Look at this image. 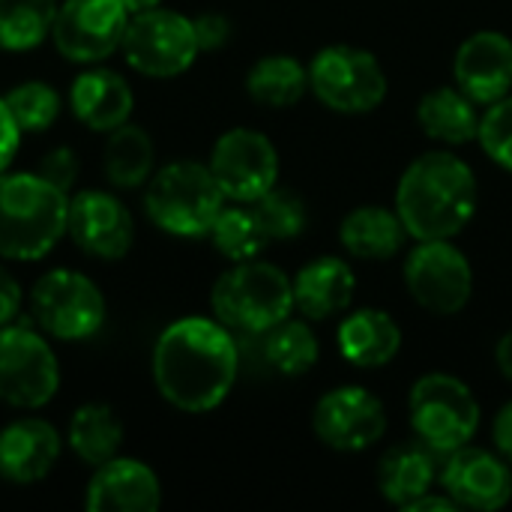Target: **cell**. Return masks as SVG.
<instances>
[{"label":"cell","mask_w":512,"mask_h":512,"mask_svg":"<svg viewBox=\"0 0 512 512\" xmlns=\"http://www.w3.org/2000/svg\"><path fill=\"white\" fill-rule=\"evenodd\" d=\"M405 282L411 297L435 315L462 312L474 291L471 261L450 240H420L405 261Z\"/></svg>","instance_id":"12"},{"label":"cell","mask_w":512,"mask_h":512,"mask_svg":"<svg viewBox=\"0 0 512 512\" xmlns=\"http://www.w3.org/2000/svg\"><path fill=\"white\" fill-rule=\"evenodd\" d=\"M411 426L435 453H456L480 429V405L453 375H426L411 390Z\"/></svg>","instance_id":"6"},{"label":"cell","mask_w":512,"mask_h":512,"mask_svg":"<svg viewBox=\"0 0 512 512\" xmlns=\"http://www.w3.org/2000/svg\"><path fill=\"white\" fill-rule=\"evenodd\" d=\"M210 303L216 321H222L228 330L261 336L279 321L291 318L294 282L279 267L252 258L219 276Z\"/></svg>","instance_id":"5"},{"label":"cell","mask_w":512,"mask_h":512,"mask_svg":"<svg viewBox=\"0 0 512 512\" xmlns=\"http://www.w3.org/2000/svg\"><path fill=\"white\" fill-rule=\"evenodd\" d=\"M477 138L501 168L512 171V96L492 102V108L480 117Z\"/></svg>","instance_id":"34"},{"label":"cell","mask_w":512,"mask_h":512,"mask_svg":"<svg viewBox=\"0 0 512 512\" xmlns=\"http://www.w3.org/2000/svg\"><path fill=\"white\" fill-rule=\"evenodd\" d=\"M495 357H498V369L512 381V330L498 342V354Z\"/></svg>","instance_id":"41"},{"label":"cell","mask_w":512,"mask_h":512,"mask_svg":"<svg viewBox=\"0 0 512 512\" xmlns=\"http://www.w3.org/2000/svg\"><path fill=\"white\" fill-rule=\"evenodd\" d=\"M69 195L39 174H0V258L39 261L66 234Z\"/></svg>","instance_id":"3"},{"label":"cell","mask_w":512,"mask_h":512,"mask_svg":"<svg viewBox=\"0 0 512 512\" xmlns=\"http://www.w3.org/2000/svg\"><path fill=\"white\" fill-rule=\"evenodd\" d=\"M66 234L81 252L102 261H117L135 243V219L111 192L84 189L69 201Z\"/></svg>","instance_id":"15"},{"label":"cell","mask_w":512,"mask_h":512,"mask_svg":"<svg viewBox=\"0 0 512 512\" xmlns=\"http://www.w3.org/2000/svg\"><path fill=\"white\" fill-rule=\"evenodd\" d=\"M210 237L213 246L234 264L258 258L261 249L270 243V234L264 231L255 207H222L210 228Z\"/></svg>","instance_id":"31"},{"label":"cell","mask_w":512,"mask_h":512,"mask_svg":"<svg viewBox=\"0 0 512 512\" xmlns=\"http://www.w3.org/2000/svg\"><path fill=\"white\" fill-rule=\"evenodd\" d=\"M417 120L429 138L444 144H468L480 132V114L474 99L453 87L429 90L417 105Z\"/></svg>","instance_id":"25"},{"label":"cell","mask_w":512,"mask_h":512,"mask_svg":"<svg viewBox=\"0 0 512 512\" xmlns=\"http://www.w3.org/2000/svg\"><path fill=\"white\" fill-rule=\"evenodd\" d=\"M456 84L474 102L492 105L512 90V39L498 30H480L465 39L453 63Z\"/></svg>","instance_id":"17"},{"label":"cell","mask_w":512,"mask_h":512,"mask_svg":"<svg viewBox=\"0 0 512 512\" xmlns=\"http://www.w3.org/2000/svg\"><path fill=\"white\" fill-rule=\"evenodd\" d=\"M477 210V177L453 153H423L408 165L396 189V213L417 240H450L468 228Z\"/></svg>","instance_id":"2"},{"label":"cell","mask_w":512,"mask_h":512,"mask_svg":"<svg viewBox=\"0 0 512 512\" xmlns=\"http://www.w3.org/2000/svg\"><path fill=\"white\" fill-rule=\"evenodd\" d=\"M435 480H438V462L429 444L393 447L384 456L381 471H378L381 495L402 510H408L417 498H423Z\"/></svg>","instance_id":"23"},{"label":"cell","mask_w":512,"mask_h":512,"mask_svg":"<svg viewBox=\"0 0 512 512\" xmlns=\"http://www.w3.org/2000/svg\"><path fill=\"white\" fill-rule=\"evenodd\" d=\"M69 447L84 465H90V468L105 465L123 447L120 417L102 402L81 405L69 420Z\"/></svg>","instance_id":"26"},{"label":"cell","mask_w":512,"mask_h":512,"mask_svg":"<svg viewBox=\"0 0 512 512\" xmlns=\"http://www.w3.org/2000/svg\"><path fill=\"white\" fill-rule=\"evenodd\" d=\"M18 144H21V129H18V123L12 120V114H9V108H6V102H3V96H0V174H3V171L9 168V162L15 159Z\"/></svg>","instance_id":"38"},{"label":"cell","mask_w":512,"mask_h":512,"mask_svg":"<svg viewBox=\"0 0 512 512\" xmlns=\"http://www.w3.org/2000/svg\"><path fill=\"white\" fill-rule=\"evenodd\" d=\"M120 48L126 63L147 78H174L186 72L201 51L192 18L159 6L129 18Z\"/></svg>","instance_id":"10"},{"label":"cell","mask_w":512,"mask_h":512,"mask_svg":"<svg viewBox=\"0 0 512 512\" xmlns=\"http://www.w3.org/2000/svg\"><path fill=\"white\" fill-rule=\"evenodd\" d=\"M426 510H435V512H453V510H459V504L447 495V498H435V495H423V498H417L411 507L405 512H426Z\"/></svg>","instance_id":"40"},{"label":"cell","mask_w":512,"mask_h":512,"mask_svg":"<svg viewBox=\"0 0 512 512\" xmlns=\"http://www.w3.org/2000/svg\"><path fill=\"white\" fill-rule=\"evenodd\" d=\"M30 312L42 333L60 342H84L105 324V297L93 279L75 270H51L30 291Z\"/></svg>","instance_id":"7"},{"label":"cell","mask_w":512,"mask_h":512,"mask_svg":"<svg viewBox=\"0 0 512 512\" xmlns=\"http://www.w3.org/2000/svg\"><path fill=\"white\" fill-rule=\"evenodd\" d=\"M210 171L225 198L252 204L276 186L279 153L267 135L255 129H231L213 144Z\"/></svg>","instance_id":"13"},{"label":"cell","mask_w":512,"mask_h":512,"mask_svg":"<svg viewBox=\"0 0 512 512\" xmlns=\"http://www.w3.org/2000/svg\"><path fill=\"white\" fill-rule=\"evenodd\" d=\"M246 90H249V96L258 105H267V108H291L309 90V69H303L288 54H270V57H261L249 69Z\"/></svg>","instance_id":"28"},{"label":"cell","mask_w":512,"mask_h":512,"mask_svg":"<svg viewBox=\"0 0 512 512\" xmlns=\"http://www.w3.org/2000/svg\"><path fill=\"white\" fill-rule=\"evenodd\" d=\"M69 105H72V114L78 117V123H84L93 132L108 135L111 129L129 123L135 96L123 75H117L114 69H105V66H93L72 81Z\"/></svg>","instance_id":"20"},{"label":"cell","mask_w":512,"mask_h":512,"mask_svg":"<svg viewBox=\"0 0 512 512\" xmlns=\"http://www.w3.org/2000/svg\"><path fill=\"white\" fill-rule=\"evenodd\" d=\"M252 207H255L264 231L270 234V240H291V237H300L306 231V222H309L306 207L288 189H276L273 186L258 201H252Z\"/></svg>","instance_id":"33"},{"label":"cell","mask_w":512,"mask_h":512,"mask_svg":"<svg viewBox=\"0 0 512 512\" xmlns=\"http://www.w3.org/2000/svg\"><path fill=\"white\" fill-rule=\"evenodd\" d=\"M354 291L357 279L342 258H318L294 279V309L303 318L327 321L351 306Z\"/></svg>","instance_id":"21"},{"label":"cell","mask_w":512,"mask_h":512,"mask_svg":"<svg viewBox=\"0 0 512 512\" xmlns=\"http://www.w3.org/2000/svg\"><path fill=\"white\" fill-rule=\"evenodd\" d=\"M12 120L21 132H45L60 114V96L45 81H24L3 96Z\"/></svg>","instance_id":"32"},{"label":"cell","mask_w":512,"mask_h":512,"mask_svg":"<svg viewBox=\"0 0 512 512\" xmlns=\"http://www.w3.org/2000/svg\"><path fill=\"white\" fill-rule=\"evenodd\" d=\"M162 504L159 477L138 459H108L87 483L84 507L90 512H153Z\"/></svg>","instance_id":"18"},{"label":"cell","mask_w":512,"mask_h":512,"mask_svg":"<svg viewBox=\"0 0 512 512\" xmlns=\"http://www.w3.org/2000/svg\"><path fill=\"white\" fill-rule=\"evenodd\" d=\"M132 12L120 0H63L54 15V48L72 63L111 57L126 36Z\"/></svg>","instance_id":"11"},{"label":"cell","mask_w":512,"mask_h":512,"mask_svg":"<svg viewBox=\"0 0 512 512\" xmlns=\"http://www.w3.org/2000/svg\"><path fill=\"white\" fill-rule=\"evenodd\" d=\"M240 369L231 330L210 318H180L162 330L153 348V381L165 402L204 414L219 408Z\"/></svg>","instance_id":"1"},{"label":"cell","mask_w":512,"mask_h":512,"mask_svg":"<svg viewBox=\"0 0 512 512\" xmlns=\"http://www.w3.org/2000/svg\"><path fill=\"white\" fill-rule=\"evenodd\" d=\"M60 390V366L45 336L30 324L0 327V402L36 411Z\"/></svg>","instance_id":"8"},{"label":"cell","mask_w":512,"mask_h":512,"mask_svg":"<svg viewBox=\"0 0 512 512\" xmlns=\"http://www.w3.org/2000/svg\"><path fill=\"white\" fill-rule=\"evenodd\" d=\"M402 348L399 324L381 309H360L339 327V351L357 369H378Z\"/></svg>","instance_id":"22"},{"label":"cell","mask_w":512,"mask_h":512,"mask_svg":"<svg viewBox=\"0 0 512 512\" xmlns=\"http://www.w3.org/2000/svg\"><path fill=\"white\" fill-rule=\"evenodd\" d=\"M102 159H105L108 183H114L117 189H135L153 177V159H156L153 138L141 126L123 123L108 132Z\"/></svg>","instance_id":"27"},{"label":"cell","mask_w":512,"mask_h":512,"mask_svg":"<svg viewBox=\"0 0 512 512\" xmlns=\"http://www.w3.org/2000/svg\"><path fill=\"white\" fill-rule=\"evenodd\" d=\"M63 441L57 429L45 420L24 417L0 429V477L15 486H30L45 480L57 459Z\"/></svg>","instance_id":"19"},{"label":"cell","mask_w":512,"mask_h":512,"mask_svg":"<svg viewBox=\"0 0 512 512\" xmlns=\"http://www.w3.org/2000/svg\"><path fill=\"white\" fill-rule=\"evenodd\" d=\"M192 27H195V39H198V48L201 51H216L231 36V24L219 12H204V15L192 18Z\"/></svg>","instance_id":"36"},{"label":"cell","mask_w":512,"mask_h":512,"mask_svg":"<svg viewBox=\"0 0 512 512\" xmlns=\"http://www.w3.org/2000/svg\"><path fill=\"white\" fill-rule=\"evenodd\" d=\"M312 429L321 444L339 453H360L384 438V405L363 387H339L315 405Z\"/></svg>","instance_id":"14"},{"label":"cell","mask_w":512,"mask_h":512,"mask_svg":"<svg viewBox=\"0 0 512 512\" xmlns=\"http://www.w3.org/2000/svg\"><path fill=\"white\" fill-rule=\"evenodd\" d=\"M132 15H138V12H147V9H156L162 0H120Z\"/></svg>","instance_id":"42"},{"label":"cell","mask_w":512,"mask_h":512,"mask_svg":"<svg viewBox=\"0 0 512 512\" xmlns=\"http://www.w3.org/2000/svg\"><path fill=\"white\" fill-rule=\"evenodd\" d=\"M225 207V192L216 183L210 165L171 162L147 180L144 210L150 222L174 237L210 234L216 216Z\"/></svg>","instance_id":"4"},{"label":"cell","mask_w":512,"mask_h":512,"mask_svg":"<svg viewBox=\"0 0 512 512\" xmlns=\"http://www.w3.org/2000/svg\"><path fill=\"white\" fill-rule=\"evenodd\" d=\"M342 246L366 261H387L405 249L408 228L387 207H357L342 222Z\"/></svg>","instance_id":"24"},{"label":"cell","mask_w":512,"mask_h":512,"mask_svg":"<svg viewBox=\"0 0 512 512\" xmlns=\"http://www.w3.org/2000/svg\"><path fill=\"white\" fill-rule=\"evenodd\" d=\"M261 336H264L261 345L264 360L282 375H303L318 363V339L312 327L303 321L285 318Z\"/></svg>","instance_id":"30"},{"label":"cell","mask_w":512,"mask_h":512,"mask_svg":"<svg viewBox=\"0 0 512 512\" xmlns=\"http://www.w3.org/2000/svg\"><path fill=\"white\" fill-rule=\"evenodd\" d=\"M312 93L339 114H366L387 96V75L375 54L354 45H330L309 66Z\"/></svg>","instance_id":"9"},{"label":"cell","mask_w":512,"mask_h":512,"mask_svg":"<svg viewBox=\"0 0 512 512\" xmlns=\"http://www.w3.org/2000/svg\"><path fill=\"white\" fill-rule=\"evenodd\" d=\"M492 438H495V447L501 450V456H504L507 462H512V402L495 417Z\"/></svg>","instance_id":"39"},{"label":"cell","mask_w":512,"mask_h":512,"mask_svg":"<svg viewBox=\"0 0 512 512\" xmlns=\"http://www.w3.org/2000/svg\"><path fill=\"white\" fill-rule=\"evenodd\" d=\"M36 174H39L42 180H48L51 186H57L60 192L69 195V189H72L75 180H78V156H75V150H72V147H54V150H48V153L39 159Z\"/></svg>","instance_id":"35"},{"label":"cell","mask_w":512,"mask_h":512,"mask_svg":"<svg viewBox=\"0 0 512 512\" xmlns=\"http://www.w3.org/2000/svg\"><path fill=\"white\" fill-rule=\"evenodd\" d=\"M444 492L468 510H501L512 498V474L504 459L474 450V447H459L450 453V462L441 471Z\"/></svg>","instance_id":"16"},{"label":"cell","mask_w":512,"mask_h":512,"mask_svg":"<svg viewBox=\"0 0 512 512\" xmlns=\"http://www.w3.org/2000/svg\"><path fill=\"white\" fill-rule=\"evenodd\" d=\"M57 0H0V48L30 51L51 36Z\"/></svg>","instance_id":"29"},{"label":"cell","mask_w":512,"mask_h":512,"mask_svg":"<svg viewBox=\"0 0 512 512\" xmlns=\"http://www.w3.org/2000/svg\"><path fill=\"white\" fill-rule=\"evenodd\" d=\"M24 294H21V282L0 264V327L12 324L21 312Z\"/></svg>","instance_id":"37"}]
</instances>
